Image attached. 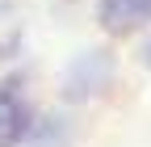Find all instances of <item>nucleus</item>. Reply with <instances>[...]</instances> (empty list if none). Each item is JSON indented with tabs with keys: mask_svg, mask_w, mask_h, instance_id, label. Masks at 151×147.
<instances>
[{
	"mask_svg": "<svg viewBox=\"0 0 151 147\" xmlns=\"http://www.w3.org/2000/svg\"><path fill=\"white\" fill-rule=\"evenodd\" d=\"M113 80H118V55L109 46H84L59 71V101L80 109L88 101H97L105 88H113Z\"/></svg>",
	"mask_w": 151,
	"mask_h": 147,
	"instance_id": "nucleus-1",
	"label": "nucleus"
},
{
	"mask_svg": "<svg viewBox=\"0 0 151 147\" xmlns=\"http://www.w3.org/2000/svg\"><path fill=\"white\" fill-rule=\"evenodd\" d=\"M38 109L29 105L25 76H0V147H25Z\"/></svg>",
	"mask_w": 151,
	"mask_h": 147,
	"instance_id": "nucleus-2",
	"label": "nucleus"
},
{
	"mask_svg": "<svg viewBox=\"0 0 151 147\" xmlns=\"http://www.w3.org/2000/svg\"><path fill=\"white\" fill-rule=\"evenodd\" d=\"M97 25L109 38H130L151 30V0H97Z\"/></svg>",
	"mask_w": 151,
	"mask_h": 147,
	"instance_id": "nucleus-3",
	"label": "nucleus"
},
{
	"mask_svg": "<svg viewBox=\"0 0 151 147\" xmlns=\"http://www.w3.org/2000/svg\"><path fill=\"white\" fill-rule=\"evenodd\" d=\"M25 147H71V118L63 109H42L34 118V130Z\"/></svg>",
	"mask_w": 151,
	"mask_h": 147,
	"instance_id": "nucleus-4",
	"label": "nucleus"
},
{
	"mask_svg": "<svg viewBox=\"0 0 151 147\" xmlns=\"http://www.w3.org/2000/svg\"><path fill=\"white\" fill-rule=\"evenodd\" d=\"M134 63L143 67V71H151V30L139 38V46H134Z\"/></svg>",
	"mask_w": 151,
	"mask_h": 147,
	"instance_id": "nucleus-5",
	"label": "nucleus"
}]
</instances>
